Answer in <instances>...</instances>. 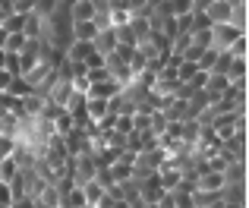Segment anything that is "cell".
<instances>
[{
	"label": "cell",
	"mask_w": 249,
	"mask_h": 208,
	"mask_svg": "<svg viewBox=\"0 0 249 208\" xmlns=\"http://www.w3.org/2000/svg\"><path fill=\"white\" fill-rule=\"evenodd\" d=\"M25 41H29V38H25V32H6V41H3V51H22L25 48Z\"/></svg>",
	"instance_id": "7"
},
{
	"label": "cell",
	"mask_w": 249,
	"mask_h": 208,
	"mask_svg": "<svg viewBox=\"0 0 249 208\" xmlns=\"http://www.w3.org/2000/svg\"><path fill=\"white\" fill-rule=\"evenodd\" d=\"M91 48H95L98 54H110V51L117 48V35H114V25H110V29H98V35L91 38Z\"/></svg>",
	"instance_id": "1"
},
{
	"label": "cell",
	"mask_w": 249,
	"mask_h": 208,
	"mask_svg": "<svg viewBox=\"0 0 249 208\" xmlns=\"http://www.w3.org/2000/svg\"><path fill=\"white\" fill-rule=\"evenodd\" d=\"M16 173H19V164L13 161V155L0 158V180H3V183H10V180L16 177Z\"/></svg>",
	"instance_id": "6"
},
{
	"label": "cell",
	"mask_w": 249,
	"mask_h": 208,
	"mask_svg": "<svg viewBox=\"0 0 249 208\" xmlns=\"http://www.w3.org/2000/svg\"><path fill=\"white\" fill-rule=\"evenodd\" d=\"M3 41H6V29L0 25V48H3Z\"/></svg>",
	"instance_id": "10"
},
{
	"label": "cell",
	"mask_w": 249,
	"mask_h": 208,
	"mask_svg": "<svg viewBox=\"0 0 249 208\" xmlns=\"http://www.w3.org/2000/svg\"><path fill=\"white\" fill-rule=\"evenodd\" d=\"M60 205H85L82 186H67V190L60 192Z\"/></svg>",
	"instance_id": "5"
},
{
	"label": "cell",
	"mask_w": 249,
	"mask_h": 208,
	"mask_svg": "<svg viewBox=\"0 0 249 208\" xmlns=\"http://www.w3.org/2000/svg\"><path fill=\"white\" fill-rule=\"evenodd\" d=\"M227 76H246V57H233L231 60V73Z\"/></svg>",
	"instance_id": "8"
},
{
	"label": "cell",
	"mask_w": 249,
	"mask_h": 208,
	"mask_svg": "<svg viewBox=\"0 0 249 208\" xmlns=\"http://www.w3.org/2000/svg\"><path fill=\"white\" fill-rule=\"evenodd\" d=\"M85 114H89L91 120H101V117L107 114V98H91V95H85Z\"/></svg>",
	"instance_id": "4"
},
{
	"label": "cell",
	"mask_w": 249,
	"mask_h": 208,
	"mask_svg": "<svg viewBox=\"0 0 249 208\" xmlns=\"http://www.w3.org/2000/svg\"><path fill=\"white\" fill-rule=\"evenodd\" d=\"M82 192H85V205H98V202H101V196H104L107 190H104V186L98 183L95 177H91V180H85V183H82Z\"/></svg>",
	"instance_id": "3"
},
{
	"label": "cell",
	"mask_w": 249,
	"mask_h": 208,
	"mask_svg": "<svg viewBox=\"0 0 249 208\" xmlns=\"http://www.w3.org/2000/svg\"><path fill=\"white\" fill-rule=\"evenodd\" d=\"M10 202H13V190H10V183L0 180V208H10Z\"/></svg>",
	"instance_id": "9"
},
{
	"label": "cell",
	"mask_w": 249,
	"mask_h": 208,
	"mask_svg": "<svg viewBox=\"0 0 249 208\" xmlns=\"http://www.w3.org/2000/svg\"><path fill=\"white\" fill-rule=\"evenodd\" d=\"M205 13H208V19H212V22H231L233 3H231V0H212Z\"/></svg>",
	"instance_id": "2"
}]
</instances>
